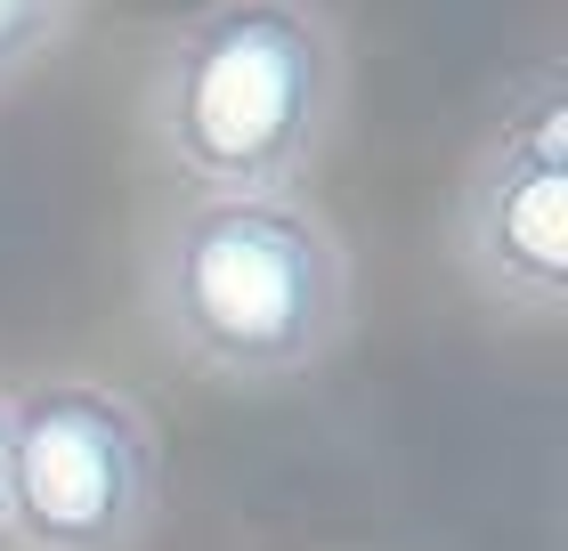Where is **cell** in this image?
Here are the masks:
<instances>
[{
    "instance_id": "cell-1",
    "label": "cell",
    "mask_w": 568,
    "mask_h": 551,
    "mask_svg": "<svg viewBox=\"0 0 568 551\" xmlns=\"http://www.w3.org/2000/svg\"><path fill=\"white\" fill-rule=\"evenodd\" d=\"M342 106L317 0H203L146 73V146L195 195H293Z\"/></svg>"
},
{
    "instance_id": "cell-2",
    "label": "cell",
    "mask_w": 568,
    "mask_h": 551,
    "mask_svg": "<svg viewBox=\"0 0 568 551\" xmlns=\"http://www.w3.org/2000/svg\"><path fill=\"white\" fill-rule=\"evenodd\" d=\"M146 317L220 381H293L349 325V259L293 195H187L146 235Z\"/></svg>"
},
{
    "instance_id": "cell-3",
    "label": "cell",
    "mask_w": 568,
    "mask_h": 551,
    "mask_svg": "<svg viewBox=\"0 0 568 551\" xmlns=\"http://www.w3.org/2000/svg\"><path fill=\"white\" fill-rule=\"evenodd\" d=\"M154 511V430L122 389L41 381L9 398L0 535L17 551H131Z\"/></svg>"
},
{
    "instance_id": "cell-4",
    "label": "cell",
    "mask_w": 568,
    "mask_h": 551,
    "mask_svg": "<svg viewBox=\"0 0 568 551\" xmlns=\"http://www.w3.org/2000/svg\"><path fill=\"white\" fill-rule=\"evenodd\" d=\"M463 276L504 317H560L568 308V73L536 65L504 90L455 212Z\"/></svg>"
},
{
    "instance_id": "cell-5",
    "label": "cell",
    "mask_w": 568,
    "mask_h": 551,
    "mask_svg": "<svg viewBox=\"0 0 568 551\" xmlns=\"http://www.w3.org/2000/svg\"><path fill=\"white\" fill-rule=\"evenodd\" d=\"M58 33H65V0H0V82L24 73Z\"/></svg>"
},
{
    "instance_id": "cell-6",
    "label": "cell",
    "mask_w": 568,
    "mask_h": 551,
    "mask_svg": "<svg viewBox=\"0 0 568 551\" xmlns=\"http://www.w3.org/2000/svg\"><path fill=\"white\" fill-rule=\"evenodd\" d=\"M0 470H9V398H0Z\"/></svg>"
}]
</instances>
